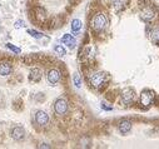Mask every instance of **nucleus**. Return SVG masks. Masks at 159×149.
<instances>
[{"instance_id": "20e7f679", "label": "nucleus", "mask_w": 159, "mask_h": 149, "mask_svg": "<svg viewBox=\"0 0 159 149\" xmlns=\"http://www.w3.org/2000/svg\"><path fill=\"white\" fill-rule=\"evenodd\" d=\"M68 109H69V104L64 98H59L55 100L54 103V111L58 115H65L68 113Z\"/></svg>"}, {"instance_id": "f257e3e1", "label": "nucleus", "mask_w": 159, "mask_h": 149, "mask_svg": "<svg viewBox=\"0 0 159 149\" xmlns=\"http://www.w3.org/2000/svg\"><path fill=\"white\" fill-rule=\"evenodd\" d=\"M109 19L104 13H97L90 20V26L95 31H102L108 26Z\"/></svg>"}, {"instance_id": "9b49d317", "label": "nucleus", "mask_w": 159, "mask_h": 149, "mask_svg": "<svg viewBox=\"0 0 159 149\" xmlns=\"http://www.w3.org/2000/svg\"><path fill=\"white\" fill-rule=\"evenodd\" d=\"M118 130L120 132V134H128V133L132 130V123L129 120H121L118 124Z\"/></svg>"}, {"instance_id": "6ab92c4d", "label": "nucleus", "mask_w": 159, "mask_h": 149, "mask_svg": "<svg viewBox=\"0 0 159 149\" xmlns=\"http://www.w3.org/2000/svg\"><path fill=\"white\" fill-rule=\"evenodd\" d=\"M73 83H74V85H75L77 88H82V78H80V75H79L78 73H75L73 75Z\"/></svg>"}, {"instance_id": "0eeeda50", "label": "nucleus", "mask_w": 159, "mask_h": 149, "mask_svg": "<svg viewBox=\"0 0 159 149\" xmlns=\"http://www.w3.org/2000/svg\"><path fill=\"white\" fill-rule=\"evenodd\" d=\"M46 77H48V82L54 85L56 83H59L60 78H61V74H60V72L58 70V69L53 68V69H50V70L48 72V75Z\"/></svg>"}, {"instance_id": "6e6552de", "label": "nucleus", "mask_w": 159, "mask_h": 149, "mask_svg": "<svg viewBox=\"0 0 159 149\" xmlns=\"http://www.w3.org/2000/svg\"><path fill=\"white\" fill-rule=\"evenodd\" d=\"M140 17H142V19L144 20V21L149 23V21H153V20L157 18V14H155V12L152 8H145V9L142 10Z\"/></svg>"}, {"instance_id": "dca6fc26", "label": "nucleus", "mask_w": 159, "mask_h": 149, "mask_svg": "<svg viewBox=\"0 0 159 149\" xmlns=\"http://www.w3.org/2000/svg\"><path fill=\"white\" fill-rule=\"evenodd\" d=\"M150 38L154 43H159V26L153 28L150 31Z\"/></svg>"}, {"instance_id": "2eb2a0df", "label": "nucleus", "mask_w": 159, "mask_h": 149, "mask_svg": "<svg viewBox=\"0 0 159 149\" xmlns=\"http://www.w3.org/2000/svg\"><path fill=\"white\" fill-rule=\"evenodd\" d=\"M82 29V20L80 19H73L72 20V30L74 33H79Z\"/></svg>"}, {"instance_id": "f3484780", "label": "nucleus", "mask_w": 159, "mask_h": 149, "mask_svg": "<svg viewBox=\"0 0 159 149\" xmlns=\"http://www.w3.org/2000/svg\"><path fill=\"white\" fill-rule=\"evenodd\" d=\"M54 50H55V53L59 56H64L66 54V49L63 45H55L54 46Z\"/></svg>"}, {"instance_id": "423d86ee", "label": "nucleus", "mask_w": 159, "mask_h": 149, "mask_svg": "<svg viewBox=\"0 0 159 149\" xmlns=\"http://www.w3.org/2000/svg\"><path fill=\"white\" fill-rule=\"evenodd\" d=\"M35 122L38 125L44 127L49 123V115H48V113H45L44 110H38L35 114Z\"/></svg>"}, {"instance_id": "b1692460", "label": "nucleus", "mask_w": 159, "mask_h": 149, "mask_svg": "<svg viewBox=\"0 0 159 149\" xmlns=\"http://www.w3.org/2000/svg\"><path fill=\"white\" fill-rule=\"evenodd\" d=\"M104 1H112V0H104Z\"/></svg>"}, {"instance_id": "412c9836", "label": "nucleus", "mask_w": 159, "mask_h": 149, "mask_svg": "<svg viewBox=\"0 0 159 149\" xmlns=\"http://www.w3.org/2000/svg\"><path fill=\"white\" fill-rule=\"evenodd\" d=\"M25 26V23L23 20H18L15 21V29H20V28H24Z\"/></svg>"}, {"instance_id": "f8f14e48", "label": "nucleus", "mask_w": 159, "mask_h": 149, "mask_svg": "<svg viewBox=\"0 0 159 149\" xmlns=\"http://www.w3.org/2000/svg\"><path fill=\"white\" fill-rule=\"evenodd\" d=\"M13 70V67L9 61H0V75L7 77Z\"/></svg>"}, {"instance_id": "4be33fe9", "label": "nucleus", "mask_w": 159, "mask_h": 149, "mask_svg": "<svg viewBox=\"0 0 159 149\" xmlns=\"http://www.w3.org/2000/svg\"><path fill=\"white\" fill-rule=\"evenodd\" d=\"M102 108L104 110H112V106H107V104H105V103H102Z\"/></svg>"}, {"instance_id": "ddd939ff", "label": "nucleus", "mask_w": 159, "mask_h": 149, "mask_svg": "<svg viewBox=\"0 0 159 149\" xmlns=\"http://www.w3.org/2000/svg\"><path fill=\"white\" fill-rule=\"evenodd\" d=\"M40 79H41V70L40 69H38V68L31 69L30 73H29V80L36 83V82H39Z\"/></svg>"}, {"instance_id": "aec40b11", "label": "nucleus", "mask_w": 159, "mask_h": 149, "mask_svg": "<svg viewBox=\"0 0 159 149\" xmlns=\"http://www.w3.org/2000/svg\"><path fill=\"white\" fill-rule=\"evenodd\" d=\"M7 48L12 50L13 53H15V54H20V53H22V49H20V48H18V46H15L14 44H12V43H8Z\"/></svg>"}, {"instance_id": "5701e85b", "label": "nucleus", "mask_w": 159, "mask_h": 149, "mask_svg": "<svg viewBox=\"0 0 159 149\" xmlns=\"http://www.w3.org/2000/svg\"><path fill=\"white\" fill-rule=\"evenodd\" d=\"M39 148H50V145H48V144H45V143H43V144L39 145Z\"/></svg>"}, {"instance_id": "f03ea898", "label": "nucleus", "mask_w": 159, "mask_h": 149, "mask_svg": "<svg viewBox=\"0 0 159 149\" xmlns=\"http://www.w3.org/2000/svg\"><path fill=\"white\" fill-rule=\"evenodd\" d=\"M90 84L95 89L100 90L102 88L105 87V84L108 82V74L104 73V72H97V73H93L90 75Z\"/></svg>"}, {"instance_id": "7ed1b4c3", "label": "nucleus", "mask_w": 159, "mask_h": 149, "mask_svg": "<svg viewBox=\"0 0 159 149\" xmlns=\"http://www.w3.org/2000/svg\"><path fill=\"white\" fill-rule=\"evenodd\" d=\"M135 99V93L132 88H126L120 93V104L121 105H130Z\"/></svg>"}, {"instance_id": "39448f33", "label": "nucleus", "mask_w": 159, "mask_h": 149, "mask_svg": "<svg viewBox=\"0 0 159 149\" xmlns=\"http://www.w3.org/2000/svg\"><path fill=\"white\" fill-rule=\"evenodd\" d=\"M154 100V93L152 90H143L139 97V103L143 106H149Z\"/></svg>"}, {"instance_id": "a211bd4d", "label": "nucleus", "mask_w": 159, "mask_h": 149, "mask_svg": "<svg viewBox=\"0 0 159 149\" xmlns=\"http://www.w3.org/2000/svg\"><path fill=\"white\" fill-rule=\"evenodd\" d=\"M28 34L31 35V36H33V38H35V39H40V38H43V36H44L43 33H40V31H36V30H34V29H28Z\"/></svg>"}, {"instance_id": "9d476101", "label": "nucleus", "mask_w": 159, "mask_h": 149, "mask_svg": "<svg viewBox=\"0 0 159 149\" xmlns=\"http://www.w3.org/2000/svg\"><path fill=\"white\" fill-rule=\"evenodd\" d=\"M12 138L14 140H23L24 137H25V130L23 127H15L12 129Z\"/></svg>"}, {"instance_id": "1a4fd4ad", "label": "nucleus", "mask_w": 159, "mask_h": 149, "mask_svg": "<svg viewBox=\"0 0 159 149\" xmlns=\"http://www.w3.org/2000/svg\"><path fill=\"white\" fill-rule=\"evenodd\" d=\"M61 43L64 45H66L69 49H74V48H75V44H77V39L74 38L72 34H64L61 36Z\"/></svg>"}, {"instance_id": "4468645a", "label": "nucleus", "mask_w": 159, "mask_h": 149, "mask_svg": "<svg viewBox=\"0 0 159 149\" xmlns=\"http://www.w3.org/2000/svg\"><path fill=\"white\" fill-rule=\"evenodd\" d=\"M126 4H128V0H112V5L116 12L123 10L126 7Z\"/></svg>"}]
</instances>
